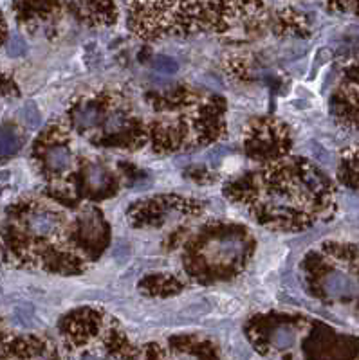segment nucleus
Listing matches in <instances>:
<instances>
[{
  "instance_id": "nucleus-10",
  "label": "nucleus",
  "mask_w": 359,
  "mask_h": 360,
  "mask_svg": "<svg viewBox=\"0 0 359 360\" xmlns=\"http://www.w3.org/2000/svg\"><path fill=\"white\" fill-rule=\"evenodd\" d=\"M125 123H126L125 114H123V112H116V114H110V117H108V119H107V125H105V128L112 132V130H119V128H122V126L125 125Z\"/></svg>"
},
{
  "instance_id": "nucleus-5",
  "label": "nucleus",
  "mask_w": 359,
  "mask_h": 360,
  "mask_svg": "<svg viewBox=\"0 0 359 360\" xmlns=\"http://www.w3.org/2000/svg\"><path fill=\"white\" fill-rule=\"evenodd\" d=\"M271 340H273V344L278 350H287V347H291L295 344L296 333L291 326H280V328H277V330L273 331Z\"/></svg>"
},
{
  "instance_id": "nucleus-2",
  "label": "nucleus",
  "mask_w": 359,
  "mask_h": 360,
  "mask_svg": "<svg viewBox=\"0 0 359 360\" xmlns=\"http://www.w3.org/2000/svg\"><path fill=\"white\" fill-rule=\"evenodd\" d=\"M323 288L330 297H345L354 294L356 283L343 272H332L325 278Z\"/></svg>"
},
{
  "instance_id": "nucleus-3",
  "label": "nucleus",
  "mask_w": 359,
  "mask_h": 360,
  "mask_svg": "<svg viewBox=\"0 0 359 360\" xmlns=\"http://www.w3.org/2000/svg\"><path fill=\"white\" fill-rule=\"evenodd\" d=\"M71 151L67 150V148H64V146H57V148H52L51 151L47 153V164L51 170H54V172H64V170H67V167L71 166Z\"/></svg>"
},
{
  "instance_id": "nucleus-7",
  "label": "nucleus",
  "mask_w": 359,
  "mask_h": 360,
  "mask_svg": "<svg viewBox=\"0 0 359 360\" xmlns=\"http://www.w3.org/2000/svg\"><path fill=\"white\" fill-rule=\"evenodd\" d=\"M154 69L159 70V73L172 74V73H177L179 65L177 61L168 58V56H157L156 60H154Z\"/></svg>"
},
{
  "instance_id": "nucleus-4",
  "label": "nucleus",
  "mask_w": 359,
  "mask_h": 360,
  "mask_svg": "<svg viewBox=\"0 0 359 360\" xmlns=\"http://www.w3.org/2000/svg\"><path fill=\"white\" fill-rule=\"evenodd\" d=\"M100 110L94 105H85L78 114H74V123L78 128H91V126L98 125L100 121Z\"/></svg>"
},
{
  "instance_id": "nucleus-12",
  "label": "nucleus",
  "mask_w": 359,
  "mask_h": 360,
  "mask_svg": "<svg viewBox=\"0 0 359 360\" xmlns=\"http://www.w3.org/2000/svg\"><path fill=\"white\" fill-rule=\"evenodd\" d=\"M80 360H101V359H98V357H92V355H85V357H82Z\"/></svg>"
},
{
  "instance_id": "nucleus-8",
  "label": "nucleus",
  "mask_w": 359,
  "mask_h": 360,
  "mask_svg": "<svg viewBox=\"0 0 359 360\" xmlns=\"http://www.w3.org/2000/svg\"><path fill=\"white\" fill-rule=\"evenodd\" d=\"M24 121H26V125L31 126V128H36L40 125V114L35 103H27L24 107Z\"/></svg>"
},
{
  "instance_id": "nucleus-11",
  "label": "nucleus",
  "mask_w": 359,
  "mask_h": 360,
  "mask_svg": "<svg viewBox=\"0 0 359 360\" xmlns=\"http://www.w3.org/2000/svg\"><path fill=\"white\" fill-rule=\"evenodd\" d=\"M89 180H91V184L101 186L105 182V172L100 166H92L89 170Z\"/></svg>"
},
{
  "instance_id": "nucleus-6",
  "label": "nucleus",
  "mask_w": 359,
  "mask_h": 360,
  "mask_svg": "<svg viewBox=\"0 0 359 360\" xmlns=\"http://www.w3.org/2000/svg\"><path fill=\"white\" fill-rule=\"evenodd\" d=\"M20 146H22L20 137H18L13 130H9V128L2 130V155H4V157L17 153V151L20 150Z\"/></svg>"
},
{
  "instance_id": "nucleus-1",
  "label": "nucleus",
  "mask_w": 359,
  "mask_h": 360,
  "mask_svg": "<svg viewBox=\"0 0 359 360\" xmlns=\"http://www.w3.org/2000/svg\"><path fill=\"white\" fill-rule=\"evenodd\" d=\"M61 218L52 211H35L27 218V229L36 236H52L60 231Z\"/></svg>"
},
{
  "instance_id": "nucleus-9",
  "label": "nucleus",
  "mask_w": 359,
  "mask_h": 360,
  "mask_svg": "<svg viewBox=\"0 0 359 360\" xmlns=\"http://www.w3.org/2000/svg\"><path fill=\"white\" fill-rule=\"evenodd\" d=\"M8 52L11 56H22L26 54V43L22 42L20 36H11V40L8 42Z\"/></svg>"
}]
</instances>
